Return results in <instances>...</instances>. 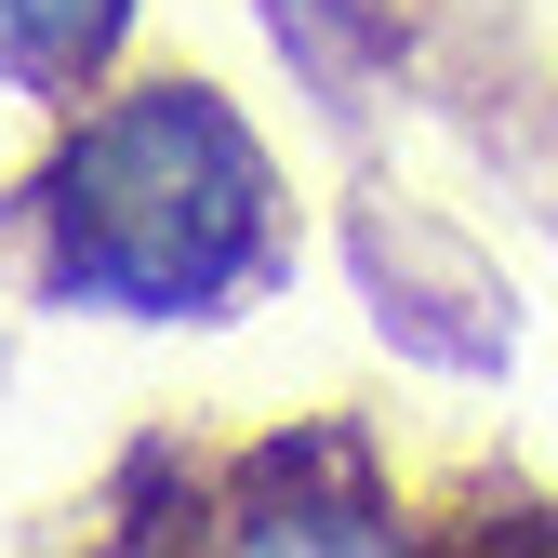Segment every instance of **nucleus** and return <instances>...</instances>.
Masks as SVG:
<instances>
[{"label":"nucleus","mask_w":558,"mask_h":558,"mask_svg":"<svg viewBox=\"0 0 558 558\" xmlns=\"http://www.w3.org/2000/svg\"><path fill=\"white\" fill-rule=\"evenodd\" d=\"M120 27H133V0H0V66L27 94H66L120 53Z\"/></svg>","instance_id":"f03ea898"},{"label":"nucleus","mask_w":558,"mask_h":558,"mask_svg":"<svg viewBox=\"0 0 558 558\" xmlns=\"http://www.w3.org/2000/svg\"><path fill=\"white\" fill-rule=\"evenodd\" d=\"M40 293L94 319H227L293 266L266 133L214 81H107L27 186Z\"/></svg>","instance_id":"f257e3e1"}]
</instances>
